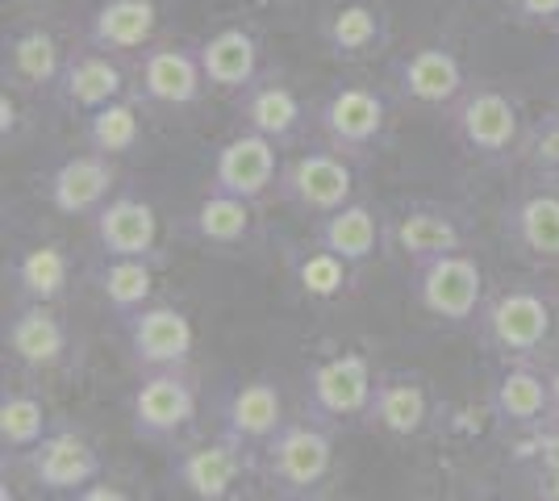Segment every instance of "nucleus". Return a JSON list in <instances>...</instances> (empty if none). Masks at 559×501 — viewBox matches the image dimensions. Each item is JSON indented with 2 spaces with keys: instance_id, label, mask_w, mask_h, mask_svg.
Instances as JSON below:
<instances>
[{
  "instance_id": "35",
  "label": "nucleus",
  "mask_w": 559,
  "mask_h": 501,
  "mask_svg": "<svg viewBox=\"0 0 559 501\" xmlns=\"http://www.w3.org/2000/svg\"><path fill=\"white\" fill-rule=\"evenodd\" d=\"M84 143L96 155H109V159H121L130 155L134 146L142 143V109L134 96H121V100H109L100 105L96 114L84 118Z\"/></svg>"
},
{
  "instance_id": "18",
  "label": "nucleus",
  "mask_w": 559,
  "mask_h": 501,
  "mask_svg": "<svg viewBox=\"0 0 559 501\" xmlns=\"http://www.w3.org/2000/svg\"><path fill=\"white\" fill-rule=\"evenodd\" d=\"M4 347L25 372L43 377V372H55V368L68 363L71 326L55 306L17 301V310L9 313V322H4Z\"/></svg>"
},
{
  "instance_id": "4",
  "label": "nucleus",
  "mask_w": 559,
  "mask_h": 501,
  "mask_svg": "<svg viewBox=\"0 0 559 501\" xmlns=\"http://www.w3.org/2000/svg\"><path fill=\"white\" fill-rule=\"evenodd\" d=\"M376 368L364 351H338L305 372V418L330 430L364 427L376 397Z\"/></svg>"
},
{
  "instance_id": "17",
  "label": "nucleus",
  "mask_w": 559,
  "mask_h": 501,
  "mask_svg": "<svg viewBox=\"0 0 559 501\" xmlns=\"http://www.w3.org/2000/svg\"><path fill=\"white\" fill-rule=\"evenodd\" d=\"M210 88L205 68L197 47L167 43V47H146L139 68V100L159 105V109H192Z\"/></svg>"
},
{
  "instance_id": "37",
  "label": "nucleus",
  "mask_w": 559,
  "mask_h": 501,
  "mask_svg": "<svg viewBox=\"0 0 559 501\" xmlns=\"http://www.w3.org/2000/svg\"><path fill=\"white\" fill-rule=\"evenodd\" d=\"M518 159L526 164V171H531L535 180L559 184V105L526 126V139H522Z\"/></svg>"
},
{
  "instance_id": "29",
  "label": "nucleus",
  "mask_w": 559,
  "mask_h": 501,
  "mask_svg": "<svg viewBox=\"0 0 559 501\" xmlns=\"http://www.w3.org/2000/svg\"><path fill=\"white\" fill-rule=\"evenodd\" d=\"M201 55V68H205V80L217 93L238 96L242 88H251L259 75H263V50H259V38L242 25H222L213 29L210 38L197 47Z\"/></svg>"
},
{
  "instance_id": "19",
  "label": "nucleus",
  "mask_w": 559,
  "mask_h": 501,
  "mask_svg": "<svg viewBox=\"0 0 559 501\" xmlns=\"http://www.w3.org/2000/svg\"><path fill=\"white\" fill-rule=\"evenodd\" d=\"M25 464H29V473L38 480V489H47V493H80V489H88L93 480L105 477V460L96 452L93 443L80 434V430L71 427H55L34 448V452L25 455Z\"/></svg>"
},
{
  "instance_id": "26",
  "label": "nucleus",
  "mask_w": 559,
  "mask_h": 501,
  "mask_svg": "<svg viewBox=\"0 0 559 501\" xmlns=\"http://www.w3.org/2000/svg\"><path fill=\"white\" fill-rule=\"evenodd\" d=\"M284 422H288L284 418V393L267 377L234 384L230 393H226V402H222V430L234 434L238 443L255 448V452H263L276 439V430Z\"/></svg>"
},
{
  "instance_id": "9",
  "label": "nucleus",
  "mask_w": 559,
  "mask_h": 501,
  "mask_svg": "<svg viewBox=\"0 0 559 501\" xmlns=\"http://www.w3.org/2000/svg\"><path fill=\"white\" fill-rule=\"evenodd\" d=\"M276 196L305 217H326L355 201V167L334 146H309L301 155L284 159Z\"/></svg>"
},
{
  "instance_id": "22",
  "label": "nucleus",
  "mask_w": 559,
  "mask_h": 501,
  "mask_svg": "<svg viewBox=\"0 0 559 501\" xmlns=\"http://www.w3.org/2000/svg\"><path fill=\"white\" fill-rule=\"evenodd\" d=\"M93 230H96L100 255H126V260L164 263L155 205L134 196V192H117L114 201L93 217Z\"/></svg>"
},
{
  "instance_id": "5",
  "label": "nucleus",
  "mask_w": 559,
  "mask_h": 501,
  "mask_svg": "<svg viewBox=\"0 0 559 501\" xmlns=\"http://www.w3.org/2000/svg\"><path fill=\"white\" fill-rule=\"evenodd\" d=\"M389 96L364 84V80H347L334 84L326 100L318 105V130L326 146L343 151L347 159H372L380 146L389 143Z\"/></svg>"
},
{
  "instance_id": "39",
  "label": "nucleus",
  "mask_w": 559,
  "mask_h": 501,
  "mask_svg": "<svg viewBox=\"0 0 559 501\" xmlns=\"http://www.w3.org/2000/svg\"><path fill=\"white\" fill-rule=\"evenodd\" d=\"M17 126H22V109H17V96L13 88L4 84V93H0V143L9 146L17 139Z\"/></svg>"
},
{
  "instance_id": "43",
  "label": "nucleus",
  "mask_w": 559,
  "mask_h": 501,
  "mask_svg": "<svg viewBox=\"0 0 559 501\" xmlns=\"http://www.w3.org/2000/svg\"><path fill=\"white\" fill-rule=\"evenodd\" d=\"M531 501H538V498H531Z\"/></svg>"
},
{
  "instance_id": "7",
  "label": "nucleus",
  "mask_w": 559,
  "mask_h": 501,
  "mask_svg": "<svg viewBox=\"0 0 559 501\" xmlns=\"http://www.w3.org/2000/svg\"><path fill=\"white\" fill-rule=\"evenodd\" d=\"M255 473L259 452L238 443L226 430H217L205 443L176 448V455H171V480L192 501H230Z\"/></svg>"
},
{
  "instance_id": "25",
  "label": "nucleus",
  "mask_w": 559,
  "mask_h": 501,
  "mask_svg": "<svg viewBox=\"0 0 559 501\" xmlns=\"http://www.w3.org/2000/svg\"><path fill=\"white\" fill-rule=\"evenodd\" d=\"M121 96H126V72H121V63H117L114 55H105V50L96 47L71 50L68 68L59 75V88H55V100L68 114L88 118L100 105L121 100Z\"/></svg>"
},
{
  "instance_id": "42",
  "label": "nucleus",
  "mask_w": 559,
  "mask_h": 501,
  "mask_svg": "<svg viewBox=\"0 0 559 501\" xmlns=\"http://www.w3.org/2000/svg\"><path fill=\"white\" fill-rule=\"evenodd\" d=\"M4 4H29V0H4Z\"/></svg>"
},
{
  "instance_id": "34",
  "label": "nucleus",
  "mask_w": 559,
  "mask_h": 501,
  "mask_svg": "<svg viewBox=\"0 0 559 501\" xmlns=\"http://www.w3.org/2000/svg\"><path fill=\"white\" fill-rule=\"evenodd\" d=\"M50 430H55L50 409L34 389H4L0 393V452H4V460H25Z\"/></svg>"
},
{
  "instance_id": "13",
  "label": "nucleus",
  "mask_w": 559,
  "mask_h": 501,
  "mask_svg": "<svg viewBox=\"0 0 559 501\" xmlns=\"http://www.w3.org/2000/svg\"><path fill=\"white\" fill-rule=\"evenodd\" d=\"M284 146H276L272 139H263L255 130H238L234 139L217 146L213 155V176L210 189L242 196V201H267L280 189V171H284Z\"/></svg>"
},
{
  "instance_id": "24",
  "label": "nucleus",
  "mask_w": 559,
  "mask_h": 501,
  "mask_svg": "<svg viewBox=\"0 0 559 501\" xmlns=\"http://www.w3.org/2000/svg\"><path fill=\"white\" fill-rule=\"evenodd\" d=\"M63 43L43 25H22L4 38V84L13 93H50L59 88V75L68 68Z\"/></svg>"
},
{
  "instance_id": "1",
  "label": "nucleus",
  "mask_w": 559,
  "mask_h": 501,
  "mask_svg": "<svg viewBox=\"0 0 559 501\" xmlns=\"http://www.w3.org/2000/svg\"><path fill=\"white\" fill-rule=\"evenodd\" d=\"M559 326V293L551 285H506L485 297L476 338L497 363L543 359Z\"/></svg>"
},
{
  "instance_id": "38",
  "label": "nucleus",
  "mask_w": 559,
  "mask_h": 501,
  "mask_svg": "<svg viewBox=\"0 0 559 501\" xmlns=\"http://www.w3.org/2000/svg\"><path fill=\"white\" fill-rule=\"evenodd\" d=\"M510 17L531 29H556L559 34V0H510Z\"/></svg>"
},
{
  "instance_id": "40",
  "label": "nucleus",
  "mask_w": 559,
  "mask_h": 501,
  "mask_svg": "<svg viewBox=\"0 0 559 501\" xmlns=\"http://www.w3.org/2000/svg\"><path fill=\"white\" fill-rule=\"evenodd\" d=\"M71 501H130L126 489H117L109 480H93L88 489H80V493H71Z\"/></svg>"
},
{
  "instance_id": "27",
  "label": "nucleus",
  "mask_w": 559,
  "mask_h": 501,
  "mask_svg": "<svg viewBox=\"0 0 559 501\" xmlns=\"http://www.w3.org/2000/svg\"><path fill=\"white\" fill-rule=\"evenodd\" d=\"M313 239L330 247L334 255H343L347 263H355V267H364V263L376 260L389 247V217L380 214L376 205L355 196L350 205L313 222Z\"/></svg>"
},
{
  "instance_id": "28",
  "label": "nucleus",
  "mask_w": 559,
  "mask_h": 501,
  "mask_svg": "<svg viewBox=\"0 0 559 501\" xmlns=\"http://www.w3.org/2000/svg\"><path fill=\"white\" fill-rule=\"evenodd\" d=\"M155 29H159L155 0H100L88 13L84 38L105 55H139L155 43Z\"/></svg>"
},
{
  "instance_id": "44",
  "label": "nucleus",
  "mask_w": 559,
  "mask_h": 501,
  "mask_svg": "<svg viewBox=\"0 0 559 501\" xmlns=\"http://www.w3.org/2000/svg\"><path fill=\"white\" fill-rule=\"evenodd\" d=\"M313 501H318V498H313Z\"/></svg>"
},
{
  "instance_id": "15",
  "label": "nucleus",
  "mask_w": 559,
  "mask_h": 501,
  "mask_svg": "<svg viewBox=\"0 0 559 501\" xmlns=\"http://www.w3.org/2000/svg\"><path fill=\"white\" fill-rule=\"evenodd\" d=\"M318 38H322L330 59H338V63H368V59L389 50L393 22H389V9L376 4V0H338V4H330L326 13H322Z\"/></svg>"
},
{
  "instance_id": "41",
  "label": "nucleus",
  "mask_w": 559,
  "mask_h": 501,
  "mask_svg": "<svg viewBox=\"0 0 559 501\" xmlns=\"http://www.w3.org/2000/svg\"><path fill=\"white\" fill-rule=\"evenodd\" d=\"M551 389H556V402H559V363L551 368Z\"/></svg>"
},
{
  "instance_id": "16",
  "label": "nucleus",
  "mask_w": 559,
  "mask_h": 501,
  "mask_svg": "<svg viewBox=\"0 0 559 501\" xmlns=\"http://www.w3.org/2000/svg\"><path fill=\"white\" fill-rule=\"evenodd\" d=\"M234 109H238L242 130H255L276 146H297L309 130V121H318V114H309L301 93L293 84H284L280 75H259L251 88L238 93Z\"/></svg>"
},
{
  "instance_id": "23",
  "label": "nucleus",
  "mask_w": 559,
  "mask_h": 501,
  "mask_svg": "<svg viewBox=\"0 0 559 501\" xmlns=\"http://www.w3.org/2000/svg\"><path fill=\"white\" fill-rule=\"evenodd\" d=\"M435 422V393L414 372H384L376 381V397L364 427L380 430L389 439H418Z\"/></svg>"
},
{
  "instance_id": "12",
  "label": "nucleus",
  "mask_w": 559,
  "mask_h": 501,
  "mask_svg": "<svg viewBox=\"0 0 559 501\" xmlns=\"http://www.w3.org/2000/svg\"><path fill=\"white\" fill-rule=\"evenodd\" d=\"M126 351L139 372H176L192 363V347H197V331L192 318L176 306L151 301L142 313L126 318Z\"/></svg>"
},
{
  "instance_id": "14",
  "label": "nucleus",
  "mask_w": 559,
  "mask_h": 501,
  "mask_svg": "<svg viewBox=\"0 0 559 501\" xmlns=\"http://www.w3.org/2000/svg\"><path fill=\"white\" fill-rule=\"evenodd\" d=\"M467 242H472L467 217L439 201H414L396 217H389V247L414 267L451 251H467Z\"/></svg>"
},
{
  "instance_id": "8",
  "label": "nucleus",
  "mask_w": 559,
  "mask_h": 501,
  "mask_svg": "<svg viewBox=\"0 0 559 501\" xmlns=\"http://www.w3.org/2000/svg\"><path fill=\"white\" fill-rule=\"evenodd\" d=\"M201 409V389L188 377V368L176 372H142L130 393V427L142 443L171 448L180 443Z\"/></svg>"
},
{
  "instance_id": "30",
  "label": "nucleus",
  "mask_w": 559,
  "mask_h": 501,
  "mask_svg": "<svg viewBox=\"0 0 559 501\" xmlns=\"http://www.w3.org/2000/svg\"><path fill=\"white\" fill-rule=\"evenodd\" d=\"M288 281L305 301L334 306L355 288V263H347L313 239L309 247H288Z\"/></svg>"
},
{
  "instance_id": "2",
  "label": "nucleus",
  "mask_w": 559,
  "mask_h": 501,
  "mask_svg": "<svg viewBox=\"0 0 559 501\" xmlns=\"http://www.w3.org/2000/svg\"><path fill=\"white\" fill-rule=\"evenodd\" d=\"M447 126L467 159L485 167H510L531 121L522 118V100L513 93L497 84H467V93L451 105Z\"/></svg>"
},
{
  "instance_id": "36",
  "label": "nucleus",
  "mask_w": 559,
  "mask_h": 501,
  "mask_svg": "<svg viewBox=\"0 0 559 501\" xmlns=\"http://www.w3.org/2000/svg\"><path fill=\"white\" fill-rule=\"evenodd\" d=\"M518 460L538 501H559V422L535 434H518Z\"/></svg>"
},
{
  "instance_id": "6",
  "label": "nucleus",
  "mask_w": 559,
  "mask_h": 501,
  "mask_svg": "<svg viewBox=\"0 0 559 501\" xmlns=\"http://www.w3.org/2000/svg\"><path fill=\"white\" fill-rule=\"evenodd\" d=\"M409 293L418 301V310L443 326H476L480 306L489 297L485 288V267L472 251H451L439 260H426L414 267Z\"/></svg>"
},
{
  "instance_id": "3",
  "label": "nucleus",
  "mask_w": 559,
  "mask_h": 501,
  "mask_svg": "<svg viewBox=\"0 0 559 501\" xmlns=\"http://www.w3.org/2000/svg\"><path fill=\"white\" fill-rule=\"evenodd\" d=\"M334 473V430L305 418L284 422L276 439L259 452V477L272 485L280 501H313Z\"/></svg>"
},
{
  "instance_id": "31",
  "label": "nucleus",
  "mask_w": 559,
  "mask_h": 501,
  "mask_svg": "<svg viewBox=\"0 0 559 501\" xmlns=\"http://www.w3.org/2000/svg\"><path fill=\"white\" fill-rule=\"evenodd\" d=\"M9 281L17 301H38V306H59L71 288V255L59 242H34L22 247L9 263Z\"/></svg>"
},
{
  "instance_id": "21",
  "label": "nucleus",
  "mask_w": 559,
  "mask_h": 501,
  "mask_svg": "<svg viewBox=\"0 0 559 501\" xmlns=\"http://www.w3.org/2000/svg\"><path fill=\"white\" fill-rule=\"evenodd\" d=\"M117 196V164L109 155H71L50 171L47 201L63 217H96Z\"/></svg>"
},
{
  "instance_id": "11",
  "label": "nucleus",
  "mask_w": 559,
  "mask_h": 501,
  "mask_svg": "<svg viewBox=\"0 0 559 501\" xmlns=\"http://www.w3.org/2000/svg\"><path fill=\"white\" fill-rule=\"evenodd\" d=\"M393 93L421 114H451V105L467 93V68L451 47H414L396 55L389 68Z\"/></svg>"
},
{
  "instance_id": "20",
  "label": "nucleus",
  "mask_w": 559,
  "mask_h": 501,
  "mask_svg": "<svg viewBox=\"0 0 559 501\" xmlns=\"http://www.w3.org/2000/svg\"><path fill=\"white\" fill-rule=\"evenodd\" d=\"M506 239L522 260L538 267H559V184L518 192L506 205Z\"/></svg>"
},
{
  "instance_id": "33",
  "label": "nucleus",
  "mask_w": 559,
  "mask_h": 501,
  "mask_svg": "<svg viewBox=\"0 0 559 501\" xmlns=\"http://www.w3.org/2000/svg\"><path fill=\"white\" fill-rule=\"evenodd\" d=\"M164 263L155 260H126V255H105L100 267L93 272V285L105 301V310L114 313L117 322L142 313L155 301V272Z\"/></svg>"
},
{
  "instance_id": "32",
  "label": "nucleus",
  "mask_w": 559,
  "mask_h": 501,
  "mask_svg": "<svg viewBox=\"0 0 559 501\" xmlns=\"http://www.w3.org/2000/svg\"><path fill=\"white\" fill-rule=\"evenodd\" d=\"M188 235L217 251H238L255 235V205L242 196H230V192L210 189L188 214Z\"/></svg>"
},
{
  "instance_id": "10",
  "label": "nucleus",
  "mask_w": 559,
  "mask_h": 501,
  "mask_svg": "<svg viewBox=\"0 0 559 501\" xmlns=\"http://www.w3.org/2000/svg\"><path fill=\"white\" fill-rule=\"evenodd\" d=\"M489 409L497 427L513 434H535L543 427L559 422V402L551 389V372L538 368V359H513L492 372Z\"/></svg>"
}]
</instances>
